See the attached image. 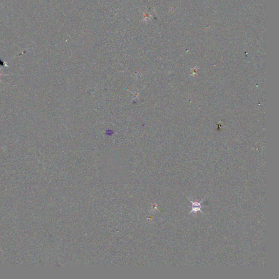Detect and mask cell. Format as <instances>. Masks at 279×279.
<instances>
[{
    "instance_id": "1",
    "label": "cell",
    "mask_w": 279,
    "mask_h": 279,
    "mask_svg": "<svg viewBox=\"0 0 279 279\" xmlns=\"http://www.w3.org/2000/svg\"><path fill=\"white\" fill-rule=\"evenodd\" d=\"M189 201L190 202H191L192 204V207H191L192 210L189 213V214H191L192 213L197 212L198 211H200V212L202 213V214H203V213L202 212V210L201 209V208L203 207L201 206V203L203 202V200H201L200 202H193V201H192V200H190V199Z\"/></svg>"
}]
</instances>
